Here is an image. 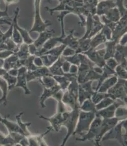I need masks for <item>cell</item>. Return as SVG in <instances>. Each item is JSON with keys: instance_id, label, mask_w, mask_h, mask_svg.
<instances>
[{"instance_id": "1", "label": "cell", "mask_w": 127, "mask_h": 146, "mask_svg": "<svg viewBox=\"0 0 127 146\" xmlns=\"http://www.w3.org/2000/svg\"><path fill=\"white\" fill-rule=\"evenodd\" d=\"M127 119L120 121L110 131L104 135L101 141L115 139L123 146L127 145Z\"/></svg>"}, {"instance_id": "2", "label": "cell", "mask_w": 127, "mask_h": 146, "mask_svg": "<svg viewBox=\"0 0 127 146\" xmlns=\"http://www.w3.org/2000/svg\"><path fill=\"white\" fill-rule=\"evenodd\" d=\"M80 111V108H77L71 110L70 111H65L63 113L64 118L63 126L67 128V133L65 137L63 139L61 146H65L69 137L71 135H73L77 125Z\"/></svg>"}, {"instance_id": "3", "label": "cell", "mask_w": 127, "mask_h": 146, "mask_svg": "<svg viewBox=\"0 0 127 146\" xmlns=\"http://www.w3.org/2000/svg\"><path fill=\"white\" fill-rule=\"evenodd\" d=\"M95 116L94 111H84L80 110L77 125L73 135H78L82 136L86 134Z\"/></svg>"}, {"instance_id": "4", "label": "cell", "mask_w": 127, "mask_h": 146, "mask_svg": "<svg viewBox=\"0 0 127 146\" xmlns=\"http://www.w3.org/2000/svg\"><path fill=\"white\" fill-rule=\"evenodd\" d=\"M41 0H35V16L33 26L29 33L32 32L41 33L46 31L47 28L51 26L52 23L50 21H43L40 15V3Z\"/></svg>"}, {"instance_id": "5", "label": "cell", "mask_w": 127, "mask_h": 146, "mask_svg": "<svg viewBox=\"0 0 127 146\" xmlns=\"http://www.w3.org/2000/svg\"><path fill=\"white\" fill-rule=\"evenodd\" d=\"M127 80L118 78L115 85L109 89L107 93L113 100L120 99L127 103Z\"/></svg>"}, {"instance_id": "6", "label": "cell", "mask_w": 127, "mask_h": 146, "mask_svg": "<svg viewBox=\"0 0 127 146\" xmlns=\"http://www.w3.org/2000/svg\"><path fill=\"white\" fill-rule=\"evenodd\" d=\"M102 122V119L100 117L95 116L94 120L91 123L88 132L82 135L81 138L76 139V141L85 142L88 140H94L100 133L101 125Z\"/></svg>"}, {"instance_id": "7", "label": "cell", "mask_w": 127, "mask_h": 146, "mask_svg": "<svg viewBox=\"0 0 127 146\" xmlns=\"http://www.w3.org/2000/svg\"><path fill=\"white\" fill-rule=\"evenodd\" d=\"M121 120L122 119H119L116 117L110 119H102L100 133L96 138L94 140L95 145L100 146V142L101 141L103 137Z\"/></svg>"}, {"instance_id": "8", "label": "cell", "mask_w": 127, "mask_h": 146, "mask_svg": "<svg viewBox=\"0 0 127 146\" xmlns=\"http://www.w3.org/2000/svg\"><path fill=\"white\" fill-rule=\"evenodd\" d=\"M121 106H127V103L120 99H116L114 102L107 108L97 111L95 115L102 119H110L114 117V113L116 108Z\"/></svg>"}, {"instance_id": "9", "label": "cell", "mask_w": 127, "mask_h": 146, "mask_svg": "<svg viewBox=\"0 0 127 146\" xmlns=\"http://www.w3.org/2000/svg\"><path fill=\"white\" fill-rule=\"evenodd\" d=\"M92 81H89L78 85V102L80 106L85 100L91 98L95 92L92 88Z\"/></svg>"}, {"instance_id": "10", "label": "cell", "mask_w": 127, "mask_h": 146, "mask_svg": "<svg viewBox=\"0 0 127 146\" xmlns=\"http://www.w3.org/2000/svg\"><path fill=\"white\" fill-rule=\"evenodd\" d=\"M105 53V48L97 50L90 48L89 50L83 53V54H85L96 66L102 68L105 62L104 59Z\"/></svg>"}, {"instance_id": "11", "label": "cell", "mask_w": 127, "mask_h": 146, "mask_svg": "<svg viewBox=\"0 0 127 146\" xmlns=\"http://www.w3.org/2000/svg\"><path fill=\"white\" fill-rule=\"evenodd\" d=\"M127 15L121 18L119 21L116 23V26L112 31L111 40L119 43L120 39L123 35L127 34Z\"/></svg>"}, {"instance_id": "12", "label": "cell", "mask_w": 127, "mask_h": 146, "mask_svg": "<svg viewBox=\"0 0 127 146\" xmlns=\"http://www.w3.org/2000/svg\"><path fill=\"white\" fill-rule=\"evenodd\" d=\"M28 69L27 68L22 66L18 69V73L16 76L17 81L16 84V87L22 88L24 91V94L26 95H29L31 94V91L29 89L27 86V73Z\"/></svg>"}, {"instance_id": "13", "label": "cell", "mask_w": 127, "mask_h": 146, "mask_svg": "<svg viewBox=\"0 0 127 146\" xmlns=\"http://www.w3.org/2000/svg\"><path fill=\"white\" fill-rule=\"evenodd\" d=\"M19 12L20 8L19 7H16L14 10V15L13 19H12V23L16 26L18 31H19L20 35L23 39V42L27 44L28 45L31 44L34 42V40L30 37L29 31L23 29V28H22V27H20L18 23V17L19 15Z\"/></svg>"}, {"instance_id": "14", "label": "cell", "mask_w": 127, "mask_h": 146, "mask_svg": "<svg viewBox=\"0 0 127 146\" xmlns=\"http://www.w3.org/2000/svg\"><path fill=\"white\" fill-rule=\"evenodd\" d=\"M39 117L41 119H45L48 121L51 124V126L53 130H55L56 132H58L60 131L61 127L63 126V123L64 121V118L63 115V113L57 112V113L54 115L53 116L50 117H45L42 115L37 114Z\"/></svg>"}, {"instance_id": "15", "label": "cell", "mask_w": 127, "mask_h": 146, "mask_svg": "<svg viewBox=\"0 0 127 146\" xmlns=\"http://www.w3.org/2000/svg\"><path fill=\"white\" fill-rule=\"evenodd\" d=\"M51 76L50 71L48 67L45 66H42L41 67H39L37 69L30 71L28 70L27 73V82L34 80L36 79H38L39 78L43 76Z\"/></svg>"}, {"instance_id": "16", "label": "cell", "mask_w": 127, "mask_h": 146, "mask_svg": "<svg viewBox=\"0 0 127 146\" xmlns=\"http://www.w3.org/2000/svg\"><path fill=\"white\" fill-rule=\"evenodd\" d=\"M62 102L72 110L80 108V105L78 102V96L74 95L67 90L64 92L62 97Z\"/></svg>"}, {"instance_id": "17", "label": "cell", "mask_w": 127, "mask_h": 146, "mask_svg": "<svg viewBox=\"0 0 127 146\" xmlns=\"http://www.w3.org/2000/svg\"><path fill=\"white\" fill-rule=\"evenodd\" d=\"M116 7L114 0H102L96 5V14L99 16L104 15L112 8Z\"/></svg>"}, {"instance_id": "18", "label": "cell", "mask_w": 127, "mask_h": 146, "mask_svg": "<svg viewBox=\"0 0 127 146\" xmlns=\"http://www.w3.org/2000/svg\"><path fill=\"white\" fill-rule=\"evenodd\" d=\"M74 29H72L70 31L69 34L66 35L64 37H61V42L63 45H65L66 46L69 47L70 48L73 49L74 50H76L78 47L79 45V39L76 38L74 36Z\"/></svg>"}, {"instance_id": "19", "label": "cell", "mask_w": 127, "mask_h": 146, "mask_svg": "<svg viewBox=\"0 0 127 146\" xmlns=\"http://www.w3.org/2000/svg\"><path fill=\"white\" fill-rule=\"evenodd\" d=\"M61 88L58 85L55 86L54 87L47 88L46 87H43V92L40 97L39 102L40 105L42 108H46V106L45 105V102L46 100L50 97H53L57 92H58Z\"/></svg>"}, {"instance_id": "20", "label": "cell", "mask_w": 127, "mask_h": 146, "mask_svg": "<svg viewBox=\"0 0 127 146\" xmlns=\"http://www.w3.org/2000/svg\"><path fill=\"white\" fill-rule=\"evenodd\" d=\"M22 66L20 60L16 56V55L13 54L4 60L3 68L8 71L9 70L13 68L18 69Z\"/></svg>"}, {"instance_id": "21", "label": "cell", "mask_w": 127, "mask_h": 146, "mask_svg": "<svg viewBox=\"0 0 127 146\" xmlns=\"http://www.w3.org/2000/svg\"><path fill=\"white\" fill-rule=\"evenodd\" d=\"M10 116V114H8V115L5 116L4 118H3L0 115V122L3 123L6 127L9 133L16 132L24 135L23 131L21 130L17 123L12 122L8 119V117H9Z\"/></svg>"}, {"instance_id": "22", "label": "cell", "mask_w": 127, "mask_h": 146, "mask_svg": "<svg viewBox=\"0 0 127 146\" xmlns=\"http://www.w3.org/2000/svg\"><path fill=\"white\" fill-rule=\"evenodd\" d=\"M54 29L52 30H46L44 31H42L39 33L38 37L34 40V44L38 48L42 47V45L46 42L49 39L51 38L55 33Z\"/></svg>"}, {"instance_id": "23", "label": "cell", "mask_w": 127, "mask_h": 146, "mask_svg": "<svg viewBox=\"0 0 127 146\" xmlns=\"http://www.w3.org/2000/svg\"><path fill=\"white\" fill-rule=\"evenodd\" d=\"M118 79L116 75H113L105 79L96 91L97 92L107 93L108 90L116 84Z\"/></svg>"}, {"instance_id": "24", "label": "cell", "mask_w": 127, "mask_h": 146, "mask_svg": "<svg viewBox=\"0 0 127 146\" xmlns=\"http://www.w3.org/2000/svg\"><path fill=\"white\" fill-rule=\"evenodd\" d=\"M64 61L62 55L54 62V63L48 67L51 76H64L65 73L62 70V64Z\"/></svg>"}, {"instance_id": "25", "label": "cell", "mask_w": 127, "mask_h": 146, "mask_svg": "<svg viewBox=\"0 0 127 146\" xmlns=\"http://www.w3.org/2000/svg\"><path fill=\"white\" fill-rule=\"evenodd\" d=\"M0 89L2 91V96L0 98V104H3L6 106L8 103V85L6 80L2 76H0Z\"/></svg>"}, {"instance_id": "26", "label": "cell", "mask_w": 127, "mask_h": 146, "mask_svg": "<svg viewBox=\"0 0 127 146\" xmlns=\"http://www.w3.org/2000/svg\"><path fill=\"white\" fill-rule=\"evenodd\" d=\"M118 43L113 40H108L105 42V55L104 59L105 60L111 58H113L114 54L115 53L116 50V46Z\"/></svg>"}, {"instance_id": "27", "label": "cell", "mask_w": 127, "mask_h": 146, "mask_svg": "<svg viewBox=\"0 0 127 146\" xmlns=\"http://www.w3.org/2000/svg\"><path fill=\"white\" fill-rule=\"evenodd\" d=\"M108 40L106 38L105 36L100 31L98 34H97L94 37H93L92 38H91V42H90L91 48L93 49H95L97 46H99L102 44L105 43Z\"/></svg>"}, {"instance_id": "28", "label": "cell", "mask_w": 127, "mask_h": 146, "mask_svg": "<svg viewBox=\"0 0 127 146\" xmlns=\"http://www.w3.org/2000/svg\"><path fill=\"white\" fill-rule=\"evenodd\" d=\"M24 113V111H21L20 113L19 114H18L16 116V123L19 125L20 128L21 129V130L23 131V133L26 137L29 136L31 135L30 132L29 131L28 127L30 126L31 125V122H28V123H23V122L21 120V116Z\"/></svg>"}, {"instance_id": "29", "label": "cell", "mask_w": 127, "mask_h": 146, "mask_svg": "<svg viewBox=\"0 0 127 146\" xmlns=\"http://www.w3.org/2000/svg\"><path fill=\"white\" fill-rule=\"evenodd\" d=\"M39 82L43 86V87L50 88L54 87L57 84L52 76H46L40 78L38 79Z\"/></svg>"}, {"instance_id": "30", "label": "cell", "mask_w": 127, "mask_h": 146, "mask_svg": "<svg viewBox=\"0 0 127 146\" xmlns=\"http://www.w3.org/2000/svg\"><path fill=\"white\" fill-rule=\"evenodd\" d=\"M104 15L107 19L114 23H118L121 18L119 11L116 7L112 8L109 10Z\"/></svg>"}, {"instance_id": "31", "label": "cell", "mask_w": 127, "mask_h": 146, "mask_svg": "<svg viewBox=\"0 0 127 146\" xmlns=\"http://www.w3.org/2000/svg\"><path fill=\"white\" fill-rule=\"evenodd\" d=\"M14 54L16 55L20 60H24L28 58L30 55L29 52L28 45L23 42L22 44L20 45L19 50Z\"/></svg>"}, {"instance_id": "32", "label": "cell", "mask_w": 127, "mask_h": 146, "mask_svg": "<svg viewBox=\"0 0 127 146\" xmlns=\"http://www.w3.org/2000/svg\"><path fill=\"white\" fill-rule=\"evenodd\" d=\"M52 76L57 82V84L60 86L62 90H63L64 92L68 88L70 84V81L67 78V77H66L65 75L64 76Z\"/></svg>"}, {"instance_id": "33", "label": "cell", "mask_w": 127, "mask_h": 146, "mask_svg": "<svg viewBox=\"0 0 127 146\" xmlns=\"http://www.w3.org/2000/svg\"><path fill=\"white\" fill-rule=\"evenodd\" d=\"M90 42L91 39H79V45L77 50H76V53H83L89 50L91 48Z\"/></svg>"}, {"instance_id": "34", "label": "cell", "mask_w": 127, "mask_h": 146, "mask_svg": "<svg viewBox=\"0 0 127 146\" xmlns=\"http://www.w3.org/2000/svg\"><path fill=\"white\" fill-rule=\"evenodd\" d=\"M80 109L84 111H96L95 105L93 103L91 98L85 100L80 106Z\"/></svg>"}, {"instance_id": "35", "label": "cell", "mask_w": 127, "mask_h": 146, "mask_svg": "<svg viewBox=\"0 0 127 146\" xmlns=\"http://www.w3.org/2000/svg\"><path fill=\"white\" fill-rule=\"evenodd\" d=\"M0 146H16V143L9 133L6 135L0 132Z\"/></svg>"}, {"instance_id": "36", "label": "cell", "mask_w": 127, "mask_h": 146, "mask_svg": "<svg viewBox=\"0 0 127 146\" xmlns=\"http://www.w3.org/2000/svg\"><path fill=\"white\" fill-rule=\"evenodd\" d=\"M85 26H86V33L85 35L81 38H80V39H85L88 38L89 35L93 27V15L89 14V15L87 16V19L85 22Z\"/></svg>"}, {"instance_id": "37", "label": "cell", "mask_w": 127, "mask_h": 146, "mask_svg": "<svg viewBox=\"0 0 127 146\" xmlns=\"http://www.w3.org/2000/svg\"><path fill=\"white\" fill-rule=\"evenodd\" d=\"M114 100L112 99L110 96H107L104 98L102 100L95 105V108L96 111H99L102 109H103L104 108H107L110 105L113 104L114 102Z\"/></svg>"}, {"instance_id": "38", "label": "cell", "mask_w": 127, "mask_h": 146, "mask_svg": "<svg viewBox=\"0 0 127 146\" xmlns=\"http://www.w3.org/2000/svg\"><path fill=\"white\" fill-rule=\"evenodd\" d=\"M66 47V46L65 45L62 44L60 46H55L50 50L47 51L43 55H50L57 58H59L62 55V52Z\"/></svg>"}, {"instance_id": "39", "label": "cell", "mask_w": 127, "mask_h": 146, "mask_svg": "<svg viewBox=\"0 0 127 146\" xmlns=\"http://www.w3.org/2000/svg\"><path fill=\"white\" fill-rule=\"evenodd\" d=\"M2 77L6 80L7 84H8V89H9V91L11 90L14 88H15V86H16V81H17L16 77L12 76L11 75L9 74L7 72L2 76Z\"/></svg>"}, {"instance_id": "40", "label": "cell", "mask_w": 127, "mask_h": 146, "mask_svg": "<svg viewBox=\"0 0 127 146\" xmlns=\"http://www.w3.org/2000/svg\"><path fill=\"white\" fill-rule=\"evenodd\" d=\"M12 24L13 25V31H12L11 38L16 45H20L23 43V39L20 35L19 31H18V29H16V26L13 23H12Z\"/></svg>"}, {"instance_id": "41", "label": "cell", "mask_w": 127, "mask_h": 146, "mask_svg": "<svg viewBox=\"0 0 127 146\" xmlns=\"http://www.w3.org/2000/svg\"><path fill=\"white\" fill-rule=\"evenodd\" d=\"M114 117L121 119H127V109L126 106H121L116 108L114 113Z\"/></svg>"}, {"instance_id": "42", "label": "cell", "mask_w": 127, "mask_h": 146, "mask_svg": "<svg viewBox=\"0 0 127 146\" xmlns=\"http://www.w3.org/2000/svg\"><path fill=\"white\" fill-rule=\"evenodd\" d=\"M69 13H71V12L69 11H62L59 15H58L57 16L59 21L61 23V31H62V33L61 36L63 38L64 37L66 36L65 33V28H64V18L65 17L68 15Z\"/></svg>"}, {"instance_id": "43", "label": "cell", "mask_w": 127, "mask_h": 146, "mask_svg": "<svg viewBox=\"0 0 127 146\" xmlns=\"http://www.w3.org/2000/svg\"><path fill=\"white\" fill-rule=\"evenodd\" d=\"M114 71L116 72V75L119 78L127 80V69H126V68L122 67V66L118 64L115 68Z\"/></svg>"}, {"instance_id": "44", "label": "cell", "mask_w": 127, "mask_h": 146, "mask_svg": "<svg viewBox=\"0 0 127 146\" xmlns=\"http://www.w3.org/2000/svg\"><path fill=\"white\" fill-rule=\"evenodd\" d=\"M109 96V95L108 93H102L95 92L91 97V99L93 102V103L96 105L99 103L101 100H102L104 98Z\"/></svg>"}, {"instance_id": "45", "label": "cell", "mask_w": 127, "mask_h": 146, "mask_svg": "<svg viewBox=\"0 0 127 146\" xmlns=\"http://www.w3.org/2000/svg\"><path fill=\"white\" fill-rule=\"evenodd\" d=\"M62 57L64 60L69 62L72 64H74L77 66H78L80 64V58L79 56V53H76L72 56L68 57Z\"/></svg>"}, {"instance_id": "46", "label": "cell", "mask_w": 127, "mask_h": 146, "mask_svg": "<svg viewBox=\"0 0 127 146\" xmlns=\"http://www.w3.org/2000/svg\"><path fill=\"white\" fill-rule=\"evenodd\" d=\"M101 31L103 33V34L105 36L107 40H111L112 39V32L110 28H109L108 26L104 25Z\"/></svg>"}, {"instance_id": "47", "label": "cell", "mask_w": 127, "mask_h": 146, "mask_svg": "<svg viewBox=\"0 0 127 146\" xmlns=\"http://www.w3.org/2000/svg\"><path fill=\"white\" fill-rule=\"evenodd\" d=\"M105 64L108 66V67L114 70L116 67V66L118 65V62L114 58H109L107 60H106L105 62Z\"/></svg>"}, {"instance_id": "48", "label": "cell", "mask_w": 127, "mask_h": 146, "mask_svg": "<svg viewBox=\"0 0 127 146\" xmlns=\"http://www.w3.org/2000/svg\"><path fill=\"white\" fill-rule=\"evenodd\" d=\"M75 54H76V50L66 46L62 52V56L63 57H68L72 56Z\"/></svg>"}, {"instance_id": "49", "label": "cell", "mask_w": 127, "mask_h": 146, "mask_svg": "<svg viewBox=\"0 0 127 146\" xmlns=\"http://www.w3.org/2000/svg\"><path fill=\"white\" fill-rule=\"evenodd\" d=\"M28 48H29V53L31 55H34L36 56H37L38 48L35 46V45L34 44V43H32L31 44L28 45Z\"/></svg>"}, {"instance_id": "50", "label": "cell", "mask_w": 127, "mask_h": 146, "mask_svg": "<svg viewBox=\"0 0 127 146\" xmlns=\"http://www.w3.org/2000/svg\"><path fill=\"white\" fill-rule=\"evenodd\" d=\"M13 54H14V53L10 50H0V58L5 60V58L9 57L10 55H11Z\"/></svg>"}, {"instance_id": "51", "label": "cell", "mask_w": 127, "mask_h": 146, "mask_svg": "<svg viewBox=\"0 0 127 146\" xmlns=\"http://www.w3.org/2000/svg\"><path fill=\"white\" fill-rule=\"evenodd\" d=\"M71 63H70L69 62L64 60L63 64H62V68L63 72L65 73H69L70 67L71 66Z\"/></svg>"}, {"instance_id": "52", "label": "cell", "mask_w": 127, "mask_h": 146, "mask_svg": "<svg viewBox=\"0 0 127 146\" xmlns=\"http://www.w3.org/2000/svg\"><path fill=\"white\" fill-rule=\"evenodd\" d=\"M12 19L11 17L10 18H3L0 19V25H11L12 24Z\"/></svg>"}, {"instance_id": "53", "label": "cell", "mask_w": 127, "mask_h": 146, "mask_svg": "<svg viewBox=\"0 0 127 146\" xmlns=\"http://www.w3.org/2000/svg\"><path fill=\"white\" fill-rule=\"evenodd\" d=\"M34 63L35 66L38 68L43 66V62H42V59H41V58H40V56H35L34 60Z\"/></svg>"}, {"instance_id": "54", "label": "cell", "mask_w": 127, "mask_h": 146, "mask_svg": "<svg viewBox=\"0 0 127 146\" xmlns=\"http://www.w3.org/2000/svg\"><path fill=\"white\" fill-rule=\"evenodd\" d=\"M8 10H9V6H5V9L4 10L2 11L0 10V19L3 18L10 17L8 13Z\"/></svg>"}, {"instance_id": "55", "label": "cell", "mask_w": 127, "mask_h": 146, "mask_svg": "<svg viewBox=\"0 0 127 146\" xmlns=\"http://www.w3.org/2000/svg\"><path fill=\"white\" fill-rule=\"evenodd\" d=\"M78 66L74 65V64H71L70 69H69V73L74 74H77L78 72Z\"/></svg>"}, {"instance_id": "56", "label": "cell", "mask_w": 127, "mask_h": 146, "mask_svg": "<svg viewBox=\"0 0 127 146\" xmlns=\"http://www.w3.org/2000/svg\"><path fill=\"white\" fill-rule=\"evenodd\" d=\"M127 34H124V35H123V36L120 38L118 44H119L120 45H121L126 46V45H127Z\"/></svg>"}, {"instance_id": "57", "label": "cell", "mask_w": 127, "mask_h": 146, "mask_svg": "<svg viewBox=\"0 0 127 146\" xmlns=\"http://www.w3.org/2000/svg\"><path fill=\"white\" fill-rule=\"evenodd\" d=\"M7 72L9 74L12 76L16 77L17 75H18V69L13 68V69H11L9 70V71H7Z\"/></svg>"}, {"instance_id": "58", "label": "cell", "mask_w": 127, "mask_h": 146, "mask_svg": "<svg viewBox=\"0 0 127 146\" xmlns=\"http://www.w3.org/2000/svg\"><path fill=\"white\" fill-rule=\"evenodd\" d=\"M5 6H9L10 4H16L19 2V0H4Z\"/></svg>"}, {"instance_id": "59", "label": "cell", "mask_w": 127, "mask_h": 146, "mask_svg": "<svg viewBox=\"0 0 127 146\" xmlns=\"http://www.w3.org/2000/svg\"><path fill=\"white\" fill-rule=\"evenodd\" d=\"M7 72V71L5 70H4L3 68L0 69V76H3Z\"/></svg>"}, {"instance_id": "60", "label": "cell", "mask_w": 127, "mask_h": 146, "mask_svg": "<svg viewBox=\"0 0 127 146\" xmlns=\"http://www.w3.org/2000/svg\"><path fill=\"white\" fill-rule=\"evenodd\" d=\"M4 60L0 58V69L3 68V64H4Z\"/></svg>"}, {"instance_id": "61", "label": "cell", "mask_w": 127, "mask_h": 146, "mask_svg": "<svg viewBox=\"0 0 127 146\" xmlns=\"http://www.w3.org/2000/svg\"><path fill=\"white\" fill-rule=\"evenodd\" d=\"M98 1H102V0H98Z\"/></svg>"}]
</instances>
